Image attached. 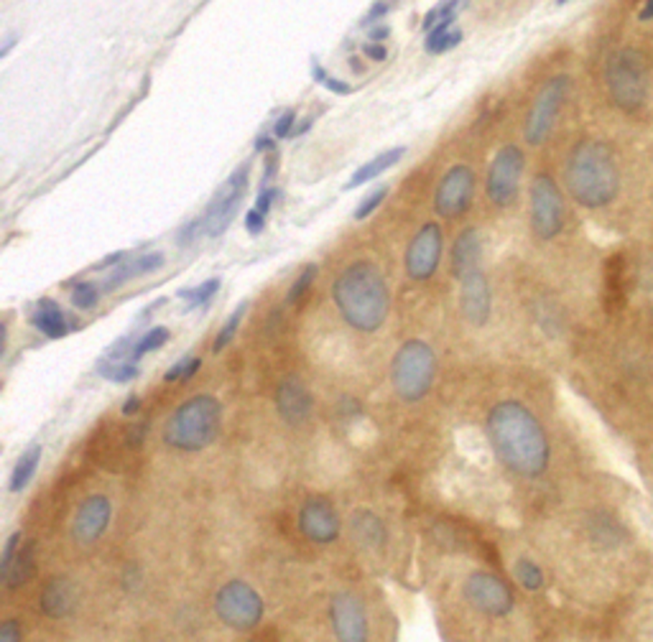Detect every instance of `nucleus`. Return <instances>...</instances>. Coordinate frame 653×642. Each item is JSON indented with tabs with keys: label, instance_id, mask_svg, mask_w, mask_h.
Here are the masks:
<instances>
[{
	"label": "nucleus",
	"instance_id": "obj_28",
	"mask_svg": "<svg viewBox=\"0 0 653 642\" xmlns=\"http://www.w3.org/2000/svg\"><path fill=\"white\" fill-rule=\"evenodd\" d=\"M39 464H41V446H31L26 454H21V459L15 462L14 474H11V492L26 490L28 482L34 480V474H36Z\"/></svg>",
	"mask_w": 653,
	"mask_h": 642
},
{
	"label": "nucleus",
	"instance_id": "obj_1",
	"mask_svg": "<svg viewBox=\"0 0 653 642\" xmlns=\"http://www.w3.org/2000/svg\"><path fill=\"white\" fill-rule=\"evenodd\" d=\"M488 436L498 459L518 477L536 480L549 469L546 431L523 403H495L488 413Z\"/></svg>",
	"mask_w": 653,
	"mask_h": 642
},
{
	"label": "nucleus",
	"instance_id": "obj_21",
	"mask_svg": "<svg viewBox=\"0 0 653 642\" xmlns=\"http://www.w3.org/2000/svg\"><path fill=\"white\" fill-rule=\"evenodd\" d=\"M587 538H590L592 546H598L602 550H612L618 549V546H623L626 528L608 510H592L587 515Z\"/></svg>",
	"mask_w": 653,
	"mask_h": 642
},
{
	"label": "nucleus",
	"instance_id": "obj_18",
	"mask_svg": "<svg viewBox=\"0 0 653 642\" xmlns=\"http://www.w3.org/2000/svg\"><path fill=\"white\" fill-rule=\"evenodd\" d=\"M110 518H112V505H110L108 497L102 495H90L77 510L74 522H72V538L80 543V546H90L102 538V533L108 530Z\"/></svg>",
	"mask_w": 653,
	"mask_h": 642
},
{
	"label": "nucleus",
	"instance_id": "obj_32",
	"mask_svg": "<svg viewBox=\"0 0 653 642\" xmlns=\"http://www.w3.org/2000/svg\"><path fill=\"white\" fill-rule=\"evenodd\" d=\"M169 342V329L166 326H153L149 329L146 335L141 336L136 342V349H133V360H141L143 355H149V352H156L159 347H163Z\"/></svg>",
	"mask_w": 653,
	"mask_h": 642
},
{
	"label": "nucleus",
	"instance_id": "obj_45",
	"mask_svg": "<svg viewBox=\"0 0 653 642\" xmlns=\"http://www.w3.org/2000/svg\"><path fill=\"white\" fill-rule=\"evenodd\" d=\"M245 228L250 235H258L266 229V214H260L258 209H250V212L245 214Z\"/></svg>",
	"mask_w": 653,
	"mask_h": 642
},
{
	"label": "nucleus",
	"instance_id": "obj_48",
	"mask_svg": "<svg viewBox=\"0 0 653 642\" xmlns=\"http://www.w3.org/2000/svg\"><path fill=\"white\" fill-rule=\"evenodd\" d=\"M121 581H122V587H125V588H138V587H141V581H143V579H141V574H138L136 566H128V569H125V574H122Z\"/></svg>",
	"mask_w": 653,
	"mask_h": 642
},
{
	"label": "nucleus",
	"instance_id": "obj_15",
	"mask_svg": "<svg viewBox=\"0 0 653 642\" xmlns=\"http://www.w3.org/2000/svg\"><path fill=\"white\" fill-rule=\"evenodd\" d=\"M329 622L337 642H367V615L353 591H337L329 599Z\"/></svg>",
	"mask_w": 653,
	"mask_h": 642
},
{
	"label": "nucleus",
	"instance_id": "obj_34",
	"mask_svg": "<svg viewBox=\"0 0 653 642\" xmlns=\"http://www.w3.org/2000/svg\"><path fill=\"white\" fill-rule=\"evenodd\" d=\"M245 311H248V301H243L240 306L235 308V311H232V314H230V319L225 321V326L219 329L218 339H215V347H212V349H215V352H222V349H225V347H228V345H230L232 336L238 335V329H240V321H243Z\"/></svg>",
	"mask_w": 653,
	"mask_h": 642
},
{
	"label": "nucleus",
	"instance_id": "obj_55",
	"mask_svg": "<svg viewBox=\"0 0 653 642\" xmlns=\"http://www.w3.org/2000/svg\"><path fill=\"white\" fill-rule=\"evenodd\" d=\"M559 5H564V3H570V0H557Z\"/></svg>",
	"mask_w": 653,
	"mask_h": 642
},
{
	"label": "nucleus",
	"instance_id": "obj_16",
	"mask_svg": "<svg viewBox=\"0 0 653 642\" xmlns=\"http://www.w3.org/2000/svg\"><path fill=\"white\" fill-rule=\"evenodd\" d=\"M299 530L317 546H329L340 538L342 520L329 500L312 497L299 510Z\"/></svg>",
	"mask_w": 653,
	"mask_h": 642
},
{
	"label": "nucleus",
	"instance_id": "obj_6",
	"mask_svg": "<svg viewBox=\"0 0 653 642\" xmlns=\"http://www.w3.org/2000/svg\"><path fill=\"white\" fill-rule=\"evenodd\" d=\"M436 374V355L422 339H408L395 352L391 383L404 403H419L429 395Z\"/></svg>",
	"mask_w": 653,
	"mask_h": 642
},
{
	"label": "nucleus",
	"instance_id": "obj_25",
	"mask_svg": "<svg viewBox=\"0 0 653 642\" xmlns=\"http://www.w3.org/2000/svg\"><path fill=\"white\" fill-rule=\"evenodd\" d=\"M34 574H36V543L28 540L26 546L18 550L8 574L3 576V584H5V588L15 591V588L26 587L28 581L34 579Z\"/></svg>",
	"mask_w": 653,
	"mask_h": 642
},
{
	"label": "nucleus",
	"instance_id": "obj_19",
	"mask_svg": "<svg viewBox=\"0 0 653 642\" xmlns=\"http://www.w3.org/2000/svg\"><path fill=\"white\" fill-rule=\"evenodd\" d=\"M463 314L464 319L475 326H485L490 321V311H492V294H490V283L482 270H475L473 276H467L463 281Z\"/></svg>",
	"mask_w": 653,
	"mask_h": 642
},
{
	"label": "nucleus",
	"instance_id": "obj_42",
	"mask_svg": "<svg viewBox=\"0 0 653 642\" xmlns=\"http://www.w3.org/2000/svg\"><path fill=\"white\" fill-rule=\"evenodd\" d=\"M202 238H204L202 219H194V222H190L187 228L179 232L177 245H181V248H190V245H194L197 240H202Z\"/></svg>",
	"mask_w": 653,
	"mask_h": 642
},
{
	"label": "nucleus",
	"instance_id": "obj_51",
	"mask_svg": "<svg viewBox=\"0 0 653 642\" xmlns=\"http://www.w3.org/2000/svg\"><path fill=\"white\" fill-rule=\"evenodd\" d=\"M383 14H388V5H385V3H375V5L370 8V14H367V18H365V21H363V24H365V26H367V24H373V21H378V18H381Z\"/></svg>",
	"mask_w": 653,
	"mask_h": 642
},
{
	"label": "nucleus",
	"instance_id": "obj_37",
	"mask_svg": "<svg viewBox=\"0 0 653 642\" xmlns=\"http://www.w3.org/2000/svg\"><path fill=\"white\" fill-rule=\"evenodd\" d=\"M314 278H317V266L304 268V270L299 273V278H297V281H294V286H291L288 296H286V301H288V304H299L301 298L307 296V291L312 288Z\"/></svg>",
	"mask_w": 653,
	"mask_h": 642
},
{
	"label": "nucleus",
	"instance_id": "obj_41",
	"mask_svg": "<svg viewBox=\"0 0 653 642\" xmlns=\"http://www.w3.org/2000/svg\"><path fill=\"white\" fill-rule=\"evenodd\" d=\"M21 533H14L8 540H5V546H3V556H0V579L8 574V569H11V563L14 559L18 556V550H21Z\"/></svg>",
	"mask_w": 653,
	"mask_h": 642
},
{
	"label": "nucleus",
	"instance_id": "obj_12",
	"mask_svg": "<svg viewBox=\"0 0 653 642\" xmlns=\"http://www.w3.org/2000/svg\"><path fill=\"white\" fill-rule=\"evenodd\" d=\"M464 599L470 607H475L477 612L488 617H505L513 612V591L505 584L503 579L488 571H475L467 576L463 587Z\"/></svg>",
	"mask_w": 653,
	"mask_h": 642
},
{
	"label": "nucleus",
	"instance_id": "obj_53",
	"mask_svg": "<svg viewBox=\"0 0 653 642\" xmlns=\"http://www.w3.org/2000/svg\"><path fill=\"white\" fill-rule=\"evenodd\" d=\"M256 148H258V151H271L273 148L271 135H260L258 141H256Z\"/></svg>",
	"mask_w": 653,
	"mask_h": 642
},
{
	"label": "nucleus",
	"instance_id": "obj_38",
	"mask_svg": "<svg viewBox=\"0 0 653 642\" xmlns=\"http://www.w3.org/2000/svg\"><path fill=\"white\" fill-rule=\"evenodd\" d=\"M200 365H202V360L200 357H191V360H179L169 373L163 374V380L166 383H177V380H190L191 374L197 373L200 370Z\"/></svg>",
	"mask_w": 653,
	"mask_h": 642
},
{
	"label": "nucleus",
	"instance_id": "obj_56",
	"mask_svg": "<svg viewBox=\"0 0 653 642\" xmlns=\"http://www.w3.org/2000/svg\"><path fill=\"white\" fill-rule=\"evenodd\" d=\"M651 321H653V311H651Z\"/></svg>",
	"mask_w": 653,
	"mask_h": 642
},
{
	"label": "nucleus",
	"instance_id": "obj_40",
	"mask_svg": "<svg viewBox=\"0 0 653 642\" xmlns=\"http://www.w3.org/2000/svg\"><path fill=\"white\" fill-rule=\"evenodd\" d=\"M385 197H388V187L375 189V191H373V194H370V197H367V199L363 201V204H360L357 209H355V219H365V217H370V214H373L375 209H378V207H381Z\"/></svg>",
	"mask_w": 653,
	"mask_h": 642
},
{
	"label": "nucleus",
	"instance_id": "obj_3",
	"mask_svg": "<svg viewBox=\"0 0 653 642\" xmlns=\"http://www.w3.org/2000/svg\"><path fill=\"white\" fill-rule=\"evenodd\" d=\"M332 298L340 308V316L355 332H378L391 311V294L383 273L367 260H357L337 276L332 286Z\"/></svg>",
	"mask_w": 653,
	"mask_h": 642
},
{
	"label": "nucleus",
	"instance_id": "obj_13",
	"mask_svg": "<svg viewBox=\"0 0 653 642\" xmlns=\"http://www.w3.org/2000/svg\"><path fill=\"white\" fill-rule=\"evenodd\" d=\"M473 189H475V174L470 166L457 163L447 174L442 176L434 194V209L444 219H454L470 209L473 204Z\"/></svg>",
	"mask_w": 653,
	"mask_h": 642
},
{
	"label": "nucleus",
	"instance_id": "obj_43",
	"mask_svg": "<svg viewBox=\"0 0 653 642\" xmlns=\"http://www.w3.org/2000/svg\"><path fill=\"white\" fill-rule=\"evenodd\" d=\"M294 121H297L294 110L284 112V115L278 118V122H276V128H273L276 138H291V135H294Z\"/></svg>",
	"mask_w": 653,
	"mask_h": 642
},
{
	"label": "nucleus",
	"instance_id": "obj_2",
	"mask_svg": "<svg viewBox=\"0 0 653 642\" xmlns=\"http://www.w3.org/2000/svg\"><path fill=\"white\" fill-rule=\"evenodd\" d=\"M564 184L571 199L585 209H602L618 199L620 166L610 143L595 138L580 141L570 151L564 166Z\"/></svg>",
	"mask_w": 653,
	"mask_h": 642
},
{
	"label": "nucleus",
	"instance_id": "obj_9",
	"mask_svg": "<svg viewBox=\"0 0 653 642\" xmlns=\"http://www.w3.org/2000/svg\"><path fill=\"white\" fill-rule=\"evenodd\" d=\"M567 94H570V77L567 74L551 77L539 90L529 110V118H526V141H529L531 146L546 143V138L551 135L554 125H557L559 110L564 105Z\"/></svg>",
	"mask_w": 653,
	"mask_h": 642
},
{
	"label": "nucleus",
	"instance_id": "obj_27",
	"mask_svg": "<svg viewBox=\"0 0 653 642\" xmlns=\"http://www.w3.org/2000/svg\"><path fill=\"white\" fill-rule=\"evenodd\" d=\"M34 326L39 329L41 335H46L49 339H59V336L67 335V319H64V311L56 306L52 298H41L39 311L34 316Z\"/></svg>",
	"mask_w": 653,
	"mask_h": 642
},
{
	"label": "nucleus",
	"instance_id": "obj_46",
	"mask_svg": "<svg viewBox=\"0 0 653 642\" xmlns=\"http://www.w3.org/2000/svg\"><path fill=\"white\" fill-rule=\"evenodd\" d=\"M276 197H278V189H273V187L263 189V191L258 194V201H256V209H258L260 214H266V217H268V212H271V204Z\"/></svg>",
	"mask_w": 653,
	"mask_h": 642
},
{
	"label": "nucleus",
	"instance_id": "obj_47",
	"mask_svg": "<svg viewBox=\"0 0 653 642\" xmlns=\"http://www.w3.org/2000/svg\"><path fill=\"white\" fill-rule=\"evenodd\" d=\"M149 421H143V423H136V426L131 428V433H128V443L131 446H141L143 439H146V433H149Z\"/></svg>",
	"mask_w": 653,
	"mask_h": 642
},
{
	"label": "nucleus",
	"instance_id": "obj_22",
	"mask_svg": "<svg viewBox=\"0 0 653 642\" xmlns=\"http://www.w3.org/2000/svg\"><path fill=\"white\" fill-rule=\"evenodd\" d=\"M480 258H482L480 232L475 228L464 229L452 245V273H454V278L464 281L467 276L480 270Z\"/></svg>",
	"mask_w": 653,
	"mask_h": 642
},
{
	"label": "nucleus",
	"instance_id": "obj_52",
	"mask_svg": "<svg viewBox=\"0 0 653 642\" xmlns=\"http://www.w3.org/2000/svg\"><path fill=\"white\" fill-rule=\"evenodd\" d=\"M638 18H640V21H651V18H653V0H646V3H643V8H640Z\"/></svg>",
	"mask_w": 653,
	"mask_h": 642
},
{
	"label": "nucleus",
	"instance_id": "obj_14",
	"mask_svg": "<svg viewBox=\"0 0 653 642\" xmlns=\"http://www.w3.org/2000/svg\"><path fill=\"white\" fill-rule=\"evenodd\" d=\"M444 235L436 222L424 225L406 250V273L411 281H429L439 268Z\"/></svg>",
	"mask_w": 653,
	"mask_h": 642
},
{
	"label": "nucleus",
	"instance_id": "obj_50",
	"mask_svg": "<svg viewBox=\"0 0 653 642\" xmlns=\"http://www.w3.org/2000/svg\"><path fill=\"white\" fill-rule=\"evenodd\" d=\"M141 411V398H138L136 393H131L128 395V401L122 403V415H133Z\"/></svg>",
	"mask_w": 653,
	"mask_h": 642
},
{
	"label": "nucleus",
	"instance_id": "obj_17",
	"mask_svg": "<svg viewBox=\"0 0 653 642\" xmlns=\"http://www.w3.org/2000/svg\"><path fill=\"white\" fill-rule=\"evenodd\" d=\"M276 411L281 415V421L288 426H304L314 411V398L312 390L307 388V383L297 377V374H288L278 383L276 388Z\"/></svg>",
	"mask_w": 653,
	"mask_h": 642
},
{
	"label": "nucleus",
	"instance_id": "obj_36",
	"mask_svg": "<svg viewBox=\"0 0 653 642\" xmlns=\"http://www.w3.org/2000/svg\"><path fill=\"white\" fill-rule=\"evenodd\" d=\"M97 301H100V288H97L95 283H77L72 288V304L82 308V311L95 308Z\"/></svg>",
	"mask_w": 653,
	"mask_h": 642
},
{
	"label": "nucleus",
	"instance_id": "obj_39",
	"mask_svg": "<svg viewBox=\"0 0 653 642\" xmlns=\"http://www.w3.org/2000/svg\"><path fill=\"white\" fill-rule=\"evenodd\" d=\"M314 80L319 82L322 87H326L329 92H335V94L353 92V87H350L347 82H340V80H337V77H332V74H326L325 69L319 67V64H314Z\"/></svg>",
	"mask_w": 653,
	"mask_h": 642
},
{
	"label": "nucleus",
	"instance_id": "obj_7",
	"mask_svg": "<svg viewBox=\"0 0 653 642\" xmlns=\"http://www.w3.org/2000/svg\"><path fill=\"white\" fill-rule=\"evenodd\" d=\"M215 612L225 622V627L235 632H250L263 619V599L250 584L228 581L225 587H219L215 597Z\"/></svg>",
	"mask_w": 653,
	"mask_h": 642
},
{
	"label": "nucleus",
	"instance_id": "obj_44",
	"mask_svg": "<svg viewBox=\"0 0 653 642\" xmlns=\"http://www.w3.org/2000/svg\"><path fill=\"white\" fill-rule=\"evenodd\" d=\"M0 642H21V622L18 619H5L0 627Z\"/></svg>",
	"mask_w": 653,
	"mask_h": 642
},
{
	"label": "nucleus",
	"instance_id": "obj_24",
	"mask_svg": "<svg viewBox=\"0 0 653 642\" xmlns=\"http://www.w3.org/2000/svg\"><path fill=\"white\" fill-rule=\"evenodd\" d=\"M161 266H163L161 253H149V255H141V258H136V260H125V263L118 266V270L110 276L108 283L102 286V294H110V291L121 288L122 283H128L131 278H138V276H149V273L159 270Z\"/></svg>",
	"mask_w": 653,
	"mask_h": 642
},
{
	"label": "nucleus",
	"instance_id": "obj_29",
	"mask_svg": "<svg viewBox=\"0 0 653 642\" xmlns=\"http://www.w3.org/2000/svg\"><path fill=\"white\" fill-rule=\"evenodd\" d=\"M460 41H463V31L454 28V21H452V24H444V26H436L434 31H429V36H426V52H449V49H454Z\"/></svg>",
	"mask_w": 653,
	"mask_h": 642
},
{
	"label": "nucleus",
	"instance_id": "obj_11",
	"mask_svg": "<svg viewBox=\"0 0 653 642\" xmlns=\"http://www.w3.org/2000/svg\"><path fill=\"white\" fill-rule=\"evenodd\" d=\"M523 166H526V156L513 143L495 153L488 171V197L495 207H511L518 199Z\"/></svg>",
	"mask_w": 653,
	"mask_h": 642
},
{
	"label": "nucleus",
	"instance_id": "obj_54",
	"mask_svg": "<svg viewBox=\"0 0 653 642\" xmlns=\"http://www.w3.org/2000/svg\"><path fill=\"white\" fill-rule=\"evenodd\" d=\"M388 34H391L388 28H375V31H373V39H375V41H383V39H385V36H388Z\"/></svg>",
	"mask_w": 653,
	"mask_h": 642
},
{
	"label": "nucleus",
	"instance_id": "obj_33",
	"mask_svg": "<svg viewBox=\"0 0 653 642\" xmlns=\"http://www.w3.org/2000/svg\"><path fill=\"white\" fill-rule=\"evenodd\" d=\"M219 291V278H210V281H204L202 286H197V288H191V291H181V298L184 301H190L187 308H200V306H207L210 301H212V296Z\"/></svg>",
	"mask_w": 653,
	"mask_h": 642
},
{
	"label": "nucleus",
	"instance_id": "obj_5",
	"mask_svg": "<svg viewBox=\"0 0 653 642\" xmlns=\"http://www.w3.org/2000/svg\"><path fill=\"white\" fill-rule=\"evenodd\" d=\"M605 84L612 105L623 112H638L648 100L651 69L646 54L638 49H620L605 64Z\"/></svg>",
	"mask_w": 653,
	"mask_h": 642
},
{
	"label": "nucleus",
	"instance_id": "obj_31",
	"mask_svg": "<svg viewBox=\"0 0 653 642\" xmlns=\"http://www.w3.org/2000/svg\"><path fill=\"white\" fill-rule=\"evenodd\" d=\"M457 5H460V0H442L436 8H432L426 18H424V31L429 34V31H434L436 26H444V24H452V21H457Z\"/></svg>",
	"mask_w": 653,
	"mask_h": 642
},
{
	"label": "nucleus",
	"instance_id": "obj_4",
	"mask_svg": "<svg viewBox=\"0 0 653 642\" xmlns=\"http://www.w3.org/2000/svg\"><path fill=\"white\" fill-rule=\"evenodd\" d=\"M222 403L215 395H194L181 403L163 426V442L179 452H202L218 439Z\"/></svg>",
	"mask_w": 653,
	"mask_h": 642
},
{
	"label": "nucleus",
	"instance_id": "obj_26",
	"mask_svg": "<svg viewBox=\"0 0 653 642\" xmlns=\"http://www.w3.org/2000/svg\"><path fill=\"white\" fill-rule=\"evenodd\" d=\"M404 153H406V148H391V151H385L381 156L370 159L365 166H360V169L355 171L353 179L347 181V187L345 189H357L363 187V184H367V181H373V179H378L385 169H391V166H395L398 160L404 159Z\"/></svg>",
	"mask_w": 653,
	"mask_h": 642
},
{
	"label": "nucleus",
	"instance_id": "obj_49",
	"mask_svg": "<svg viewBox=\"0 0 653 642\" xmlns=\"http://www.w3.org/2000/svg\"><path fill=\"white\" fill-rule=\"evenodd\" d=\"M365 56H370L373 62H383L385 56H388V52H385V46H381V44H365Z\"/></svg>",
	"mask_w": 653,
	"mask_h": 642
},
{
	"label": "nucleus",
	"instance_id": "obj_23",
	"mask_svg": "<svg viewBox=\"0 0 653 642\" xmlns=\"http://www.w3.org/2000/svg\"><path fill=\"white\" fill-rule=\"evenodd\" d=\"M350 533L363 549H383L388 540L385 522L373 510H357L350 518Z\"/></svg>",
	"mask_w": 653,
	"mask_h": 642
},
{
	"label": "nucleus",
	"instance_id": "obj_8",
	"mask_svg": "<svg viewBox=\"0 0 653 642\" xmlns=\"http://www.w3.org/2000/svg\"><path fill=\"white\" fill-rule=\"evenodd\" d=\"M564 228V199L557 181L539 174L531 184V229L539 240H554Z\"/></svg>",
	"mask_w": 653,
	"mask_h": 642
},
{
	"label": "nucleus",
	"instance_id": "obj_10",
	"mask_svg": "<svg viewBox=\"0 0 653 642\" xmlns=\"http://www.w3.org/2000/svg\"><path fill=\"white\" fill-rule=\"evenodd\" d=\"M248 174H250V166L243 163V166L219 187L215 199L210 201L204 217H200V219H202L204 238H219L225 229L230 228V222L235 219L240 204H243L245 191H248Z\"/></svg>",
	"mask_w": 653,
	"mask_h": 642
},
{
	"label": "nucleus",
	"instance_id": "obj_20",
	"mask_svg": "<svg viewBox=\"0 0 653 642\" xmlns=\"http://www.w3.org/2000/svg\"><path fill=\"white\" fill-rule=\"evenodd\" d=\"M39 609L49 619H67L77 609V587L67 576H52L41 588Z\"/></svg>",
	"mask_w": 653,
	"mask_h": 642
},
{
	"label": "nucleus",
	"instance_id": "obj_35",
	"mask_svg": "<svg viewBox=\"0 0 653 642\" xmlns=\"http://www.w3.org/2000/svg\"><path fill=\"white\" fill-rule=\"evenodd\" d=\"M516 576L518 581H521V587L529 588V591H539V588L544 587V574H541V569H539L533 561H529V559H521V561L516 563Z\"/></svg>",
	"mask_w": 653,
	"mask_h": 642
},
{
	"label": "nucleus",
	"instance_id": "obj_30",
	"mask_svg": "<svg viewBox=\"0 0 653 642\" xmlns=\"http://www.w3.org/2000/svg\"><path fill=\"white\" fill-rule=\"evenodd\" d=\"M97 373L102 374L110 383H131L138 377V367L133 362H115V360H102L97 365Z\"/></svg>",
	"mask_w": 653,
	"mask_h": 642
}]
</instances>
